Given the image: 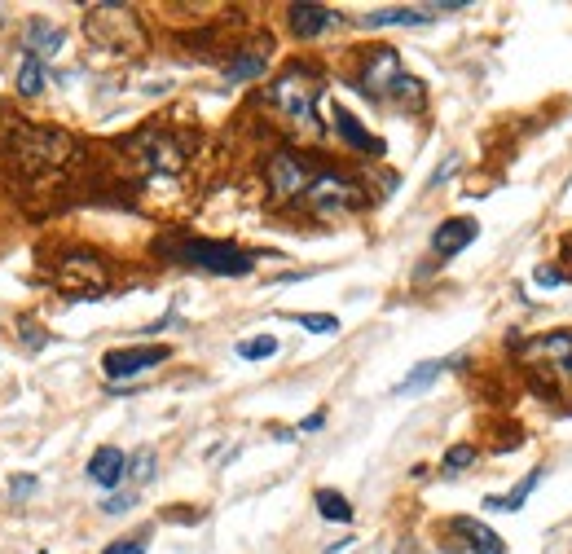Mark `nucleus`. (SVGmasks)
Returning <instances> with one entry per match:
<instances>
[{"label":"nucleus","instance_id":"1","mask_svg":"<svg viewBox=\"0 0 572 554\" xmlns=\"http://www.w3.org/2000/svg\"><path fill=\"white\" fill-rule=\"evenodd\" d=\"M264 97H269V106L278 110V115L291 124L295 132H304V137H317L322 124H317V102H322V75L313 71L308 62H291L286 71L264 88Z\"/></svg>","mask_w":572,"mask_h":554},{"label":"nucleus","instance_id":"2","mask_svg":"<svg viewBox=\"0 0 572 554\" xmlns=\"http://www.w3.org/2000/svg\"><path fill=\"white\" fill-rule=\"evenodd\" d=\"M357 88L370 97V102H388V106H405V110L423 106V84H418L414 75H405L401 53L388 49V44L361 53Z\"/></svg>","mask_w":572,"mask_h":554},{"label":"nucleus","instance_id":"3","mask_svg":"<svg viewBox=\"0 0 572 554\" xmlns=\"http://www.w3.org/2000/svg\"><path fill=\"white\" fill-rule=\"evenodd\" d=\"M520 361L550 396H572V330H550L520 348Z\"/></svg>","mask_w":572,"mask_h":554},{"label":"nucleus","instance_id":"4","mask_svg":"<svg viewBox=\"0 0 572 554\" xmlns=\"http://www.w3.org/2000/svg\"><path fill=\"white\" fill-rule=\"evenodd\" d=\"M163 256L185 264V269H203L212 277H247L256 269V260L247 256L234 242H212V238H181V242H163Z\"/></svg>","mask_w":572,"mask_h":554},{"label":"nucleus","instance_id":"5","mask_svg":"<svg viewBox=\"0 0 572 554\" xmlns=\"http://www.w3.org/2000/svg\"><path fill=\"white\" fill-rule=\"evenodd\" d=\"M84 36H88L93 49L115 53V58H132V53L146 49V31H141L137 14L124 9V5H97V9H88Z\"/></svg>","mask_w":572,"mask_h":554},{"label":"nucleus","instance_id":"6","mask_svg":"<svg viewBox=\"0 0 572 554\" xmlns=\"http://www.w3.org/2000/svg\"><path fill=\"white\" fill-rule=\"evenodd\" d=\"M361 203H366L361 185L348 181L344 172H330V168L317 172L313 181H308V190L300 194V207H304V212H313L317 220H339V216L357 212Z\"/></svg>","mask_w":572,"mask_h":554},{"label":"nucleus","instance_id":"7","mask_svg":"<svg viewBox=\"0 0 572 554\" xmlns=\"http://www.w3.org/2000/svg\"><path fill=\"white\" fill-rule=\"evenodd\" d=\"M317 172L322 168L295 150H273L269 159H264V181H269V194L278 198V203H300V194L308 190V181H313Z\"/></svg>","mask_w":572,"mask_h":554},{"label":"nucleus","instance_id":"8","mask_svg":"<svg viewBox=\"0 0 572 554\" xmlns=\"http://www.w3.org/2000/svg\"><path fill=\"white\" fill-rule=\"evenodd\" d=\"M58 291L62 295H71V299H88V295H102L106 286H110V273H106V264L97 260V256H88V251H71L62 264H58Z\"/></svg>","mask_w":572,"mask_h":554},{"label":"nucleus","instance_id":"9","mask_svg":"<svg viewBox=\"0 0 572 554\" xmlns=\"http://www.w3.org/2000/svg\"><path fill=\"white\" fill-rule=\"evenodd\" d=\"M172 357V348H163V343H141V348H110L102 357V374L110 383L119 379H137V374L154 370V365H163Z\"/></svg>","mask_w":572,"mask_h":554},{"label":"nucleus","instance_id":"10","mask_svg":"<svg viewBox=\"0 0 572 554\" xmlns=\"http://www.w3.org/2000/svg\"><path fill=\"white\" fill-rule=\"evenodd\" d=\"M14 146L27 154V163H58L66 159V150H71V137L66 132H53V128H18L14 132Z\"/></svg>","mask_w":572,"mask_h":554},{"label":"nucleus","instance_id":"11","mask_svg":"<svg viewBox=\"0 0 572 554\" xmlns=\"http://www.w3.org/2000/svg\"><path fill=\"white\" fill-rule=\"evenodd\" d=\"M286 22H291V31L300 40H317V36H326V31L339 27V14L326 5H291L286 9Z\"/></svg>","mask_w":572,"mask_h":554},{"label":"nucleus","instance_id":"12","mask_svg":"<svg viewBox=\"0 0 572 554\" xmlns=\"http://www.w3.org/2000/svg\"><path fill=\"white\" fill-rule=\"evenodd\" d=\"M480 234V225L471 216H454V220H445V225L432 234V251L436 256H458V251H467L471 242H476Z\"/></svg>","mask_w":572,"mask_h":554},{"label":"nucleus","instance_id":"13","mask_svg":"<svg viewBox=\"0 0 572 554\" xmlns=\"http://www.w3.org/2000/svg\"><path fill=\"white\" fill-rule=\"evenodd\" d=\"M330 119H335V132H339V141H344L348 150H357V154H383V141L374 137V132L361 128V119L352 115L348 106H335V115H330Z\"/></svg>","mask_w":572,"mask_h":554},{"label":"nucleus","instance_id":"14","mask_svg":"<svg viewBox=\"0 0 572 554\" xmlns=\"http://www.w3.org/2000/svg\"><path fill=\"white\" fill-rule=\"evenodd\" d=\"M124 471H128V458H124V449H115V445H102L93 458H88V480H93L97 489L124 484Z\"/></svg>","mask_w":572,"mask_h":554},{"label":"nucleus","instance_id":"15","mask_svg":"<svg viewBox=\"0 0 572 554\" xmlns=\"http://www.w3.org/2000/svg\"><path fill=\"white\" fill-rule=\"evenodd\" d=\"M58 49H62V27H53L49 18H31L27 27H22V53H27V58L44 62Z\"/></svg>","mask_w":572,"mask_h":554},{"label":"nucleus","instance_id":"16","mask_svg":"<svg viewBox=\"0 0 572 554\" xmlns=\"http://www.w3.org/2000/svg\"><path fill=\"white\" fill-rule=\"evenodd\" d=\"M449 528H454L458 537H467V541H471V554H506V541H502L498 533H493V528H484L480 519H467V515H458V519H454V524H449Z\"/></svg>","mask_w":572,"mask_h":554},{"label":"nucleus","instance_id":"17","mask_svg":"<svg viewBox=\"0 0 572 554\" xmlns=\"http://www.w3.org/2000/svg\"><path fill=\"white\" fill-rule=\"evenodd\" d=\"M264 71H269V53H260V49H238L234 58H229V66H225V84L260 80Z\"/></svg>","mask_w":572,"mask_h":554},{"label":"nucleus","instance_id":"18","mask_svg":"<svg viewBox=\"0 0 572 554\" xmlns=\"http://www.w3.org/2000/svg\"><path fill=\"white\" fill-rule=\"evenodd\" d=\"M423 22H432V18H427V9L396 5V9H370V14L361 18V27L379 31V27H423Z\"/></svg>","mask_w":572,"mask_h":554},{"label":"nucleus","instance_id":"19","mask_svg":"<svg viewBox=\"0 0 572 554\" xmlns=\"http://www.w3.org/2000/svg\"><path fill=\"white\" fill-rule=\"evenodd\" d=\"M542 475H546V467H537V471H528V480H520L511 493H502V497H484V511H506V515L520 511L528 497H533L537 484H542Z\"/></svg>","mask_w":572,"mask_h":554},{"label":"nucleus","instance_id":"20","mask_svg":"<svg viewBox=\"0 0 572 554\" xmlns=\"http://www.w3.org/2000/svg\"><path fill=\"white\" fill-rule=\"evenodd\" d=\"M313 506L322 511V519H330V524H348V519H352V502L344 493H335V489H317Z\"/></svg>","mask_w":572,"mask_h":554},{"label":"nucleus","instance_id":"21","mask_svg":"<svg viewBox=\"0 0 572 554\" xmlns=\"http://www.w3.org/2000/svg\"><path fill=\"white\" fill-rule=\"evenodd\" d=\"M440 370H445V361H423V365H414V374H405L401 383H396V396H414V392H423V387H432L440 379Z\"/></svg>","mask_w":572,"mask_h":554},{"label":"nucleus","instance_id":"22","mask_svg":"<svg viewBox=\"0 0 572 554\" xmlns=\"http://www.w3.org/2000/svg\"><path fill=\"white\" fill-rule=\"evenodd\" d=\"M44 84H49V71H44V62L22 58V66H18V93H22V97H36V93H44Z\"/></svg>","mask_w":572,"mask_h":554},{"label":"nucleus","instance_id":"23","mask_svg":"<svg viewBox=\"0 0 572 554\" xmlns=\"http://www.w3.org/2000/svg\"><path fill=\"white\" fill-rule=\"evenodd\" d=\"M154 462H159V458H154V449H141L137 458H128V471H124V475L132 480V493H137L141 484L154 480Z\"/></svg>","mask_w":572,"mask_h":554},{"label":"nucleus","instance_id":"24","mask_svg":"<svg viewBox=\"0 0 572 554\" xmlns=\"http://www.w3.org/2000/svg\"><path fill=\"white\" fill-rule=\"evenodd\" d=\"M273 352H278V339H273V335H256V339H242L238 343V357L242 361H269Z\"/></svg>","mask_w":572,"mask_h":554},{"label":"nucleus","instance_id":"25","mask_svg":"<svg viewBox=\"0 0 572 554\" xmlns=\"http://www.w3.org/2000/svg\"><path fill=\"white\" fill-rule=\"evenodd\" d=\"M291 321H300V326L313 330V335H335L339 330V317H330V313H295Z\"/></svg>","mask_w":572,"mask_h":554},{"label":"nucleus","instance_id":"26","mask_svg":"<svg viewBox=\"0 0 572 554\" xmlns=\"http://www.w3.org/2000/svg\"><path fill=\"white\" fill-rule=\"evenodd\" d=\"M471 462H476V449H471V445H454V449L445 453V471H449V475H454V471H467Z\"/></svg>","mask_w":572,"mask_h":554},{"label":"nucleus","instance_id":"27","mask_svg":"<svg viewBox=\"0 0 572 554\" xmlns=\"http://www.w3.org/2000/svg\"><path fill=\"white\" fill-rule=\"evenodd\" d=\"M533 282H537V286H564V282H568V273H564V269H550V264H542V269L533 273Z\"/></svg>","mask_w":572,"mask_h":554},{"label":"nucleus","instance_id":"28","mask_svg":"<svg viewBox=\"0 0 572 554\" xmlns=\"http://www.w3.org/2000/svg\"><path fill=\"white\" fill-rule=\"evenodd\" d=\"M132 502H137V493H115V497H106V502H102V511L106 515H124Z\"/></svg>","mask_w":572,"mask_h":554},{"label":"nucleus","instance_id":"29","mask_svg":"<svg viewBox=\"0 0 572 554\" xmlns=\"http://www.w3.org/2000/svg\"><path fill=\"white\" fill-rule=\"evenodd\" d=\"M22 335H27V348H31V352L44 348V330L36 326V321H22Z\"/></svg>","mask_w":572,"mask_h":554},{"label":"nucleus","instance_id":"30","mask_svg":"<svg viewBox=\"0 0 572 554\" xmlns=\"http://www.w3.org/2000/svg\"><path fill=\"white\" fill-rule=\"evenodd\" d=\"M106 554H146L141 541H115V546H106Z\"/></svg>","mask_w":572,"mask_h":554},{"label":"nucleus","instance_id":"31","mask_svg":"<svg viewBox=\"0 0 572 554\" xmlns=\"http://www.w3.org/2000/svg\"><path fill=\"white\" fill-rule=\"evenodd\" d=\"M9 493H14V497H27V493H36V480H31V475H22V480H14V484H9Z\"/></svg>","mask_w":572,"mask_h":554},{"label":"nucleus","instance_id":"32","mask_svg":"<svg viewBox=\"0 0 572 554\" xmlns=\"http://www.w3.org/2000/svg\"><path fill=\"white\" fill-rule=\"evenodd\" d=\"M322 423H326V414H308L304 423H300V431H317V427H322Z\"/></svg>","mask_w":572,"mask_h":554},{"label":"nucleus","instance_id":"33","mask_svg":"<svg viewBox=\"0 0 572 554\" xmlns=\"http://www.w3.org/2000/svg\"><path fill=\"white\" fill-rule=\"evenodd\" d=\"M348 546H352V537H348V541H335V546H330V550H326V554H344V550H348Z\"/></svg>","mask_w":572,"mask_h":554}]
</instances>
